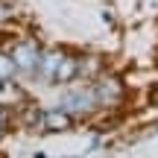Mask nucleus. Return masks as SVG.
<instances>
[{
    "label": "nucleus",
    "instance_id": "nucleus-1",
    "mask_svg": "<svg viewBox=\"0 0 158 158\" xmlns=\"http://www.w3.org/2000/svg\"><path fill=\"white\" fill-rule=\"evenodd\" d=\"M41 44L35 38H21V41H15V47L9 50V56H12V62H15V68H18V73H35L38 70V62H41Z\"/></svg>",
    "mask_w": 158,
    "mask_h": 158
},
{
    "label": "nucleus",
    "instance_id": "nucleus-2",
    "mask_svg": "<svg viewBox=\"0 0 158 158\" xmlns=\"http://www.w3.org/2000/svg\"><path fill=\"white\" fill-rule=\"evenodd\" d=\"M91 91H94V100H97L100 108H114L126 97V88H123V82L117 76H97L91 82Z\"/></svg>",
    "mask_w": 158,
    "mask_h": 158
},
{
    "label": "nucleus",
    "instance_id": "nucleus-3",
    "mask_svg": "<svg viewBox=\"0 0 158 158\" xmlns=\"http://www.w3.org/2000/svg\"><path fill=\"white\" fill-rule=\"evenodd\" d=\"M59 106H62L64 111H70V114H88L91 108L97 106V100H94V91L91 88H76V91H68Z\"/></svg>",
    "mask_w": 158,
    "mask_h": 158
},
{
    "label": "nucleus",
    "instance_id": "nucleus-4",
    "mask_svg": "<svg viewBox=\"0 0 158 158\" xmlns=\"http://www.w3.org/2000/svg\"><path fill=\"white\" fill-rule=\"evenodd\" d=\"M70 126H73V114L64 111L62 106L44 111V129L47 132H64V129H70Z\"/></svg>",
    "mask_w": 158,
    "mask_h": 158
},
{
    "label": "nucleus",
    "instance_id": "nucleus-5",
    "mask_svg": "<svg viewBox=\"0 0 158 158\" xmlns=\"http://www.w3.org/2000/svg\"><path fill=\"white\" fill-rule=\"evenodd\" d=\"M62 56H64V50H47V53H41V62H38V73L44 82H53L56 79V70H59V62H62Z\"/></svg>",
    "mask_w": 158,
    "mask_h": 158
},
{
    "label": "nucleus",
    "instance_id": "nucleus-6",
    "mask_svg": "<svg viewBox=\"0 0 158 158\" xmlns=\"http://www.w3.org/2000/svg\"><path fill=\"white\" fill-rule=\"evenodd\" d=\"M79 79V56H70L64 53L62 62H59V70H56V85H68V82H76Z\"/></svg>",
    "mask_w": 158,
    "mask_h": 158
},
{
    "label": "nucleus",
    "instance_id": "nucleus-7",
    "mask_svg": "<svg viewBox=\"0 0 158 158\" xmlns=\"http://www.w3.org/2000/svg\"><path fill=\"white\" fill-rule=\"evenodd\" d=\"M21 123H23V129H32V132L44 129V108L27 106V108H23V114H21Z\"/></svg>",
    "mask_w": 158,
    "mask_h": 158
},
{
    "label": "nucleus",
    "instance_id": "nucleus-8",
    "mask_svg": "<svg viewBox=\"0 0 158 158\" xmlns=\"http://www.w3.org/2000/svg\"><path fill=\"white\" fill-rule=\"evenodd\" d=\"M100 70H102V59H100V56H88V62L79 59V79L85 76L88 82H94L97 76H102Z\"/></svg>",
    "mask_w": 158,
    "mask_h": 158
},
{
    "label": "nucleus",
    "instance_id": "nucleus-9",
    "mask_svg": "<svg viewBox=\"0 0 158 158\" xmlns=\"http://www.w3.org/2000/svg\"><path fill=\"white\" fill-rule=\"evenodd\" d=\"M15 73H18V68L12 62V56L9 53H0V85H9L15 79Z\"/></svg>",
    "mask_w": 158,
    "mask_h": 158
},
{
    "label": "nucleus",
    "instance_id": "nucleus-10",
    "mask_svg": "<svg viewBox=\"0 0 158 158\" xmlns=\"http://www.w3.org/2000/svg\"><path fill=\"white\" fill-rule=\"evenodd\" d=\"M6 120H9V111H6V106H0V129L6 126Z\"/></svg>",
    "mask_w": 158,
    "mask_h": 158
},
{
    "label": "nucleus",
    "instance_id": "nucleus-11",
    "mask_svg": "<svg viewBox=\"0 0 158 158\" xmlns=\"http://www.w3.org/2000/svg\"><path fill=\"white\" fill-rule=\"evenodd\" d=\"M152 100H155V102H158V91H152Z\"/></svg>",
    "mask_w": 158,
    "mask_h": 158
}]
</instances>
